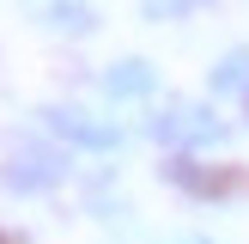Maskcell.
Listing matches in <instances>:
<instances>
[{"label": "cell", "mask_w": 249, "mask_h": 244, "mask_svg": "<svg viewBox=\"0 0 249 244\" xmlns=\"http://www.w3.org/2000/svg\"><path fill=\"white\" fill-rule=\"evenodd\" d=\"M146 134H152L158 146H170L177 159H195V153H207V146L225 141V116H219L213 104H201V98H164V104L152 110V122H146Z\"/></svg>", "instance_id": "obj_1"}, {"label": "cell", "mask_w": 249, "mask_h": 244, "mask_svg": "<svg viewBox=\"0 0 249 244\" xmlns=\"http://www.w3.org/2000/svg\"><path fill=\"white\" fill-rule=\"evenodd\" d=\"M0 183H6L12 195H49V189H61V183H67V146L43 141V134L12 141L6 165H0Z\"/></svg>", "instance_id": "obj_2"}, {"label": "cell", "mask_w": 249, "mask_h": 244, "mask_svg": "<svg viewBox=\"0 0 249 244\" xmlns=\"http://www.w3.org/2000/svg\"><path fill=\"white\" fill-rule=\"evenodd\" d=\"M43 128L55 134L61 146H79V153H97V159H109V153L128 146V128H122L116 116H97V110H85V104H43Z\"/></svg>", "instance_id": "obj_3"}, {"label": "cell", "mask_w": 249, "mask_h": 244, "mask_svg": "<svg viewBox=\"0 0 249 244\" xmlns=\"http://www.w3.org/2000/svg\"><path fill=\"white\" fill-rule=\"evenodd\" d=\"M97 85H104L109 104H146V98L158 92V67L146 55H122V61H109V67L97 73Z\"/></svg>", "instance_id": "obj_4"}, {"label": "cell", "mask_w": 249, "mask_h": 244, "mask_svg": "<svg viewBox=\"0 0 249 244\" xmlns=\"http://www.w3.org/2000/svg\"><path fill=\"white\" fill-rule=\"evenodd\" d=\"M164 183H177V189L195 195V202H219V195L237 189V171H231V165H201V159H170Z\"/></svg>", "instance_id": "obj_5"}, {"label": "cell", "mask_w": 249, "mask_h": 244, "mask_svg": "<svg viewBox=\"0 0 249 244\" xmlns=\"http://www.w3.org/2000/svg\"><path fill=\"white\" fill-rule=\"evenodd\" d=\"M31 12H36V24L55 31V37H91L97 24H104L91 0H31Z\"/></svg>", "instance_id": "obj_6"}, {"label": "cell", "mask_w": 249, "mask_h": 244, "mask_svg": "<svg viewBox=\"0 0 249 244\" xmlns=\"http://www.w3.org/2000/svg\"><path fill=\"white\" fill-rule=\"evenodd\" d=\"M207 92L213 98H249V49H225V55L207 67Z\"/></svg>", "instance_id": "obj_7"}, {"label": "cell", "mask_w": 249, "mask_h": 244, "mask_svg": "<svg viewBox=\"0 0 249 244\" xmlns=\"http://www.w3.org/2000/svg\"><path fill=\"white\" fill-rule=\"evenodd\" d=\"M207 0H140V19L146 24H177V19H195Z\"/></svg>", "instance_id": "obj_8"}, {"label": "cell", "mask_w": 249, "mask_h": 244, "mask_svg": "<svg viewBox=\"0 0 249 244\" xmlns=\"http://www.w3.org/2000/svg\"><path fill=\"white\" fill-rule=\"evenodd\" d=\"M177 244H219V238H177Z\"/></svg>", "instance_id": "obj_9"}, {"label": "cell", "mask_w": 249, "mask_h": 244, "mask_svg": "<svg viewBox=\"0 0 249 244\" xmlns=\"http://www.w3.org/2000/svg\"><path fill=\"white\" fill-rule=\"evenodd\" d=\"M0 244H18V238H12V232H0Z\"/></svg>", "instance_id": "obj_10"}, {"label": "cell", "mask_w": 249, "mask_h": 244, "mask_svg": "<svg viewBox=\"0 0 249 244\" xmlns=\"http://www.w3.org/2000/svg\"><path fill=\"white\" fill-rule=\"evenodd\" d=\"M243 116H249V98H243Z\"/></svg>", "instance_id": "obj_11"}]
</instances>
